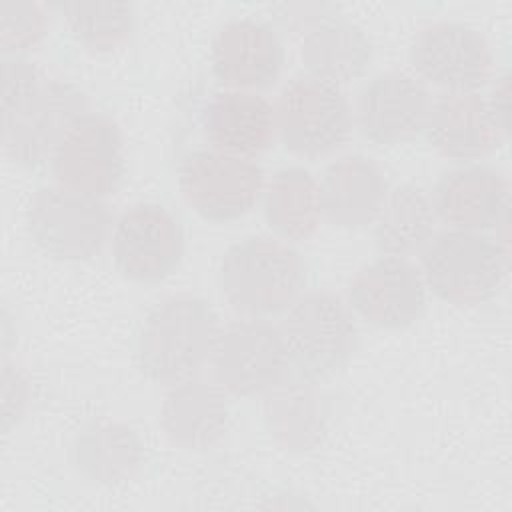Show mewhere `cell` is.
I'll use <instances>...</instances> for the list:
<instances>
[{"label": "cell", "instance_id": "cell-1", "mask_svg": "<svg viewBox=\"0 0 512 512\" xmlns=\"http://www.w3.org/2000/svg\"><path fill=\"white\" fill-rule=\"evenodd\" d=\"M88 108L84 92L68 80H44L20 54L2 60V146L10 160L36 168Z\"/></svg>", "mask_w": 512, "mask_h": 512}, {"label": "cell", "instance_id": "cell-2", "mask_svg": "<svg viewBox=\"0 0 512 512\" xmlns=\"http://www.w3.org/2000/svg\"><path fill=\"white\" fill-rule=\"evenodd\" d=\"M218 316L192 294H174L158 302L136 336V364L158 384H176L212 356L218 338Z\"/></svg>", "mask_w": 512, "mask_h": 512}, {"label": "cell", "instance_id": "cell-3", "mask_svg": "<svg viewBox=\"0 0 512 512\" xmlns=\"http://www.w3.org/2000/svg\"><path fill=\"white\" fill-rule=\"evenodd\" d=\"M220 290L248 316L286 310L306 284V264L296 248L276 236H246L222 256Z\"/></svg>", "mask_w": 512, "mask_h": 512}, {"label": "cell", "instance_id": "cell-4", "mask_svg": "<svg viewBox=\"0 0 512 512\" xmlns=\"http://www.w3.org/2000/svg\"><path fill=\"white\" fill-rule=\"evenodd\" d=\"M508 256L486 234L448 228L420 250V274L440 300L472 306L490 300L502 286Z\"/></svg>", "mask_w": 512, "mask_h": 512}, {"label": "cell", "instance_id": "cell-5", "mask_svg": "<svg viewBox=\"0 0 512 512\" xmlns=\"http://www.w3.org/2000/svg\"><path fill=\"white\" fill-rule=\"evenodd\" d=\"M288 360L300 376L320 380L340 370L356 350L358 330L350 306L336 294H300L278 326Z\"/></svg>", "mask_w": 512, "mask_h": 512}, {"label": "cell", "instance_id": "cell-6", "mask_svg": "<svg viewBox=\"0 0 512 512\" xmlns=\"http://www.w3.org/2000/svg\"><path fill=\"white\" fill-rule=\"evenodd\" d=\"M274 120L282 144L306 158L338 150L352 130L350 104L340 86L308 74L292 78L280 90Z\"/></svg>", "mask_w": 512, "mask_h": 512}, {"label": "cell", "instance_id": "cell-7", "mask_svg": "<svg viewBox=\"0 0 512 512\" xmlns=\"http://www.w3.org/2000/svg\"><path fill=\"white\" fill-rule=\"evenodd\" d=\"M26 222L46 254L58 260H88L106 244L112 218L100 198L52 184L34 192Z\"/></svg>", "mask_w": 512, "mask_h": 512}, {"label": "cell", "instance_id": "cell-8", "mask_svg": "<svg viewBox=\"0 0 512 512\" xmlns=\"http://www.w3.org/2000/svg\"><path fill=\"white\" fill-rule=\"evenodd\" d=\"M262 168L246 156L216 148L196 150L184 156L178 184L184 200L202 218L226 222L254 208L264 188Z\"/></svg>", "mask_w": 512, "mask_h": 512}, {"label": "cell", "instance_id": "cell-9", "mask_svg": "<svg viewBox=\"0 0 512 512\" xmlns=\"http://www.w3.org/2000/svg\"><path fill=\"white\" fill-rule=\"evenodd\" d=\"M210 360L218 386L236 396L268 392L290 366L280 328L258 316L220 330Z\"/></svg>", "mask_w": 512, "mask_h": 512}, {"label": "cell", "instance_id": "cell-10", "mask_svg": "<svg viewBox=\"0 0 512 512\" xmlns=\"http://www.w3.org/2000/svg\"><path fill=\"white\" fill-rule=\"evenodd\" d=\"M50 168L56 184L102 198L116 190L124 176V144L118 124L84 112L58 142Z\"/></svg>", "mask_w": 512, "mask_h": 512}, {"label": "cell", "instance_id": "cell-11", "mask_svg": "<svg viewBox=\"0 0 512 512\" xmlns=\"http://www.w3.org/2000/svg\"><path fill=\"white\" fill-rule=\"evenodd\" d=\"M410 62L424 80L446 92H476L490 80L494 68L486 38L452 20L422 26L410 42Z\"/></svg>", "mask_w": 512, "mask_h": 512}, {"label": "cell", "instance_id": "cell-12", "mask_svg": "<svg viewBox=\"0 0 512 512\" xmlns=\"http://www.w3.org/2000/svg\"><path fill=\"white\" fill-rule=\"evenodd\" d=\"M182 254V226L178 218L162 204H132L114 224L112 256L116 268L130 280H164L178 268Z\"/></svg>", "mask_w": 512, "mask_h": 512}, {"label": "cell", "instance_id": "cell-13", "mask_svg": "<svg viewBox=\"0 0 512 512\" xmlns=\"http://www.w3.org/2000/svg\"><path fill=\"white\" fill-rule=\"evenodd\" d=\"M426 284L408 258L380 256L362 266L348 284V304L368 324L404 328L426 308Z\"/></svg>", "mask_w": 512, "mask_h": 512}, {"label": "cell", "instance_id": "cell-14", "mask_svg": "<svg viewBox=\"0 0 512 512\" xmlns=\"http://www.w3.org/2000/svg\"><path fill=\"white\" fill-rule=\"evenodd\" d=\"M430 92L420 78L406 72H382L358 92L354 120L360 132L376 144H400L426 128Z\"/></svg>", "mask_w": 512, "mask_h": 512}, {"label": "cell", "instance_id": "cell-15", "mask_svg": "<svg viewBox=\"0 0 512 512\" xmlns=\"http://www.w3.org/2000/svg\"><path fill=\"white\" fill-rule=\"evenodd\" d=\"M284 64V48L276 30L256 18H234L218 28L212 40V70L234 90L272 86Z\"/></svg>", "mask_w": 512, "mask_h": 512}, {"label": "cell", "instance_id": "cell-16", "mask_svg": "<svg viewBox=\"0 0 512 512\" xmlns=\"http://www.w3.org/2000/svg\"><path fill=\"white\" fill-rule=\"evenodd\" d=\"M436 218L456 230L494 228L510 212L506 176L486 164H462L446 170L430 194Z\"/></svg>", "mask_w": 512, "mask_h": 512}, {"label": "cell", "instance_id": "cell-17", "mask_svg": "<svg viewBox=\"0 0 512 512\" xmlns=\"http://www.w3.org/2000/svg\"><path fill=\"white\" fill-rule=\"evenodd\" d=\"M322 218L332 226L360 230L374 222L388 184L380 166L364 154L332 160L318 180Z\"/></svg>", "mask_w": 512, "mask_h": 512}, {"label": "cell", "instance_id": "cell-18", "mask_svg": "<svg viewBox=\"0 0 512 512\" xmlns=\"http://www.w3.org/2000/svg\"><path fill=\"white\" fill-rule=\"evenodd\" d=\"M428 142L446 158L478 160L492 154L504 140L486 98L478 92H444L426 120Z\"/></svg>", "mask_w": 512, "mask_h": 512}, {"label": "cell", "instance_id": "cell-19", "mask_svg": "<svg viewBox=\"0 0 512 512\" xmlns=\"http://www.w3.org/2000/svg\"><path fill=\"white\" fill-rule=\"evenodd\" d=\"M202 130L212 148L252 158L274 142V106L258 92L226 88L206 102Z\"/></svg>", "mask_w": 512, "mask_h": 512}, {"label": "cell", "instance_id": "cell-20", "mask_svg": "<svg viewBox=\"0 0 512 512\" xmlns=\"http://www.w3.org/2000/svg\"><path fill=\"white\" fill-rule=\"evenodd\" d=\"M330 398L310 378H284L264 392L262 418L268 434L288 452H308L316 448L330 420Z\"/></svg>", "mask_w": 512, "mask_h": 512}, {"label": "cell", "instance_id": "cell-21", "mask_svg": "<svg viewBox=\"0 0 512 512\" xmlns=\"http://www.w3.org/2000/svg\"><path fill=\"white\" fill-rule=\"evenodd\" d=\"M230 410L218 384L186 378L164 394L160 424L166 436L180 448L204 450L216 444L228 426Z\"/></svg>", "mask_w": 512, "mask_h": 512}, {"label": "cell", "instance_id": "cell-22", "mask_svg": "<svg viewBox=\"0 0 512 512\" xmlns=\"http://www.w3.org/2000/svg\"><path fill=\"white\" fill-rule=\"evenodd\" d=\"M72 464L92 484H124L142 470L144 444L124 422L92 420L72 442Z\"/></svg>", "mask_w": 512, "mask_h": 512}, {"label": "cell", "instance_id": "cell-23", "mask_svg": "<svg viewBox=\"0 0 512 512\" xmlns=\"http://www.w3.org/2000/svg\"><path fill=\"white\" fill-rule=\"evenodd\" d=\"M300 58L308 76L340 86L366 72L372 42L358 24L334 14L302 36Z\"/></svg>", "mask_w": 512, "mask_h": 512}, {"label": "cell", "instance_id": "cell-24", "mask_svg": "<svg viewBox=\"0 0 512 512\" xmlns=\"http://www.w3.org/2000/svg\"><path fill=\"white\" fill-rule=\"evenodd\" d=\"M262 210L270 230L286 242H302L316 234L322 208L318 180L304 166L276 170L262 188Z\"/></svg>", "mask_w": 512, "mask_h": 512}, {"label": "cell", "instance_id": "cell-25", "mask_svg": "<svg viewBox=\"0 0 512 512\" xmlns=\"http://www.w3.org/2000/svg\"><path fill=\"white\" fill-rule=\"evenodd\" d=\"M436 212L430 194L416 184L388 190L374 222L372 236L380 254L410 256L420 252L434 234Z\"/></svg>", "mask_w": 512, "mask_h": 512}, {"label": "cell", "instance_id": "cell-26", "mask_svg": "<svg viewBox=\"0 0 512 512\" xmlns=\"http://www.w3.org/2000/svg\"><path fill=\"white\" fill-rule=\"evenodd\" d=\"M54 8L64 16L72 36L90 50L120 46L134 26L130 2H60Z\"/></svg>", "mask_w": 512, "mask_h": 512}, {"label": "cell", "instance_id": "cell-27", "mask_svg": "<svg viewBox=\"0 0 512 512\" xmlns=\"http://www.w3.org/2000/svg\"><path fill=\"white\" fill-rule=\"evenodd\" d=\"M48 32L44 6L36 2H0V44L4 54H20L38 46Z\"/></svg>", "mask_w": 512, "mask_h": 512}, {"label": "cell", "instance_id": "cell-28", "mask_svg": "<svg viewBox=\"0 0 512 512\" xmlns=\"http://www.w3.org/2000/svg\"><path fill=\"white\" fill-rule=\"evenodd\" d=\"M276 20L290 34H306L316 24L334 16V6L326 2H284L274 6Z\"/></svg>", "mask_w": 512, "mask_h": 512}, {"label": "cell", "instance_id": "cell-29", "mask_svg": "<svg viewBox=\"0 0 512 512\" xmlns=\"http://www.w3.org/2000/svg\"><path fill=\"white\" fill-rule=\"evenodd\" d=\"M2 384H4V390H2V398H4V430L10 428V424L14 420H18L26 406H28V396H30V388H28V380L24 378V374L14 368L12 364H8L4 360V370H2Z\"/></svg>", "mask_w": 512, "mask_h": 512}, {"label": "cell", "instance_id": "cell-30", "mask_svg": "<svg viewBox=\"0 0 512 512\" xmlns=\"http://www.w3.org/2000/svg\"><path fill=\"white\" fill-rule=\"evenodd\" d=\"M486 104L496 126L506 138L510 132V74L508 72L496 78V84L492 86L490 96L486 98Z\"/></svg>", "mask_w": 512, "mask_h": 512}]
</instances>
